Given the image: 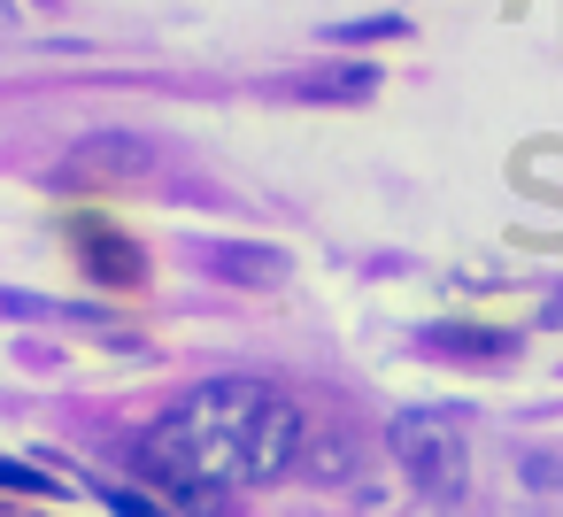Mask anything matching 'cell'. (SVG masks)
I'll return each instance as SVG.
<instances>
[{
  "label": "cell",
  "mask_w": 563,
  "mask_h": 517,
  "mask_svg": "<svg viewBox=\"0 0 563 517\" xmlns=\"http://www.w3.org/2000/svg\"><path fill=\"white\" fill-rule=\"evenodd\" d=\"M101 502H109L117 517H170V509H163V502H147L140 486H101Z\"/></svg>",
  "instance_id": "cell-9"
},
{
  "label": "cell",
  "mask_w": 563,
  "mask_h": 517,
  "mask_svg": "<svg viewBox=\"0 0 563 517\" xmlns=\"http://www.w3.org/2000/svg\"><path fill=\"white\" fill-rule=\"evenodd\" d=\"M386 448H394V463L409 471V486L432 494V502H455L463 479H471V448H463L455 417H440V409H401V417L386 425Z\"/></svg>",
  "instance_id": "cell-2"
},
{
  "label": "cell",
  "mask_w": 563,
  "mask_h": 517,
  "mask_svg": "<svg viewBox=\"0 0 563 517\" xmlns=\"http://www.w3.org/2000/svg\"><path fill=\"white\" fill-rule=\"evenodd\" d=\"M101 278H140V255L124 248V240H93V255H86Z\"/></svg>",
  "instance_id": "cell-8"
},
{
  "label": "cell",
  "mask_w": 563,
  "mask_h": 517,
  "mask_svg": "<svg viewBox=\"0 0 563 517\" xmlns=\"http://www.w3.org/2000/svg\"><path fill=\"white\" fill-rule=\"evenodd\" d=\"M155 170H163V147H155L147 132H132V124H109V132H86V140L63 147L55 186H63V194H109V186L155 178Z\"/></svg>",
  "instance_id": "cell-3"
},
{
  "label": "cell",
  "mask_w": 563,
  "mask_h": 517,
  "mask_svg": "<svg viewBox=\"0 0 563 517\" xmlns=\"http://www.w3.org/2000/svg\"><path fill=\"white\" fill-rule=\"evenodd\" d=\"M286 101H371L378 94V63H324V70H301V78H286L278 86Z\"/></svg>",
  "instance_id": "cell-4"
},
{
  "label": "cell",
  "mask_w": 563,
  "mask_h": 517,
  "mask_svg": "<svg viewBox=\"0 0 563 517\" xmlns=\"http://www.w3.org/2000/svg\"><path fill=\"white\" fill-rule=\"evenodd\" d=\"M424 348H432V355H478V363H501V355H517V332H486V324H432V332H424Z\"/></svg>",
  "instance_id": "cell-5"
},
{
  "label": "cell",
  "mask_w": 563,
  "mask_h": 517,
  "mask_svg": "<svg viewBox=\"0 0 563 517\" xmlns=\"http://www.w3.org/2000/svg\"><path fill=\"white\" fill-rule=\"evenodd\" d=\"M0 494H55V479L40 463H16V455H0Z\"/></svg>",
  "instance_id": "cell-7"
},
{
  "label": "cell",
  "mask_w": 563,
  "mask_h": 517,
  "mask_svg": "<svg viewBox=\"0 0 563 517\" xmlns=\"http://www.w3.org/2000/svg\"><path fill=\"white\" fill-rule=\"evenodd\" d=\"M309 417L294 394L263 378H209L186 394L178 417L140 432V471L170 494H217V486H271L301 463Z\"/></svg>",
  "instance_id": "cell-1"
},
{
  "label": "cell",
  "mask_w": 563,
  "mask_h": 517,
  "mask_svg": "<svg viewBox=\"0 0 563 517\" xmlns=\"http://www.w3.org/2000/svg\"><path fill=\"white\" fill-rule=\"evenodd\" d=\"M217 271L224 278H247V286H278L286 278V255L278 248H217Z\"/></svg>",
  "instance_id": "cell-6"
},
{
  "label": "cell",
  "mask_w": 563,
  "mask_h": 517,
  "mask_svg": "<svg viewBox=\"0 0 563 517\" xmlns=\"http://www.w3.org/2000/svg\"><path fill=\"white\" fill-rule=\"evenodd\" d=\"M332 40H401V16H371V24H340Z\"/></svg>",
  "instance_id": "cell-10"
},
{
  "label": "cell",
  "mask_w": 563,
  "mask_h": 517,
  "mask_svg": "<svg viewBox=\"0 0 563 517\" xmlns=\"http://www.w3.org/2000/svg\"><path fill=\"white\" fill-rule=\"evenodd\" d=\"M540 317H548V324H563V294H555V301H548V309H540Z\"/></svg>",
  "instance_id": "cell-11"
}]
</instances>
